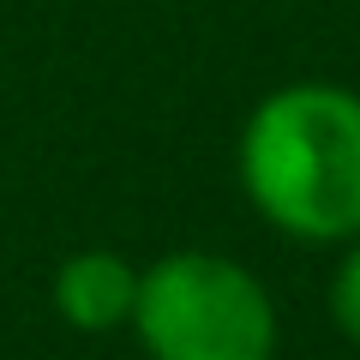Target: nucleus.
<instances>
[{"mask_svg":"<svg viewBox=\"0 0 360 360\" xmlns=\"http://www.w3.org/2000/svg\"><path fill=\"white\" fill-rule=\"evenodd\" d=\"M132 300H139V270L120 252H78L54 276V307L78 330H108L132 319Z\"/></svg>","mask_w":360,"mask_h":360,"instance_id":"7ed1b4c3","label":"nucleus"},{"mask_svg":"<svg viewBox=\"0 0 360 360\" xmlns=\"http://www.w3.org/2000/svg\"><path fill=\"white\" fill-rule=\"evenodd\" d=\"M132 324L150 360H270L276 307L246 264L217 252H168L139 276Z\"/></svg>","mask_w":360,"mask_h":360,"instance_id":"f03ea898","label":"nucleus"},{"mask_svg":"<svg viewBox=\"0 0 360 360\" xmlns=\"http://www.w3.org/2000/svg\"><path fill=\"white\" fill-rule=\"evenodd\" d=\"M246 198L283 234H360V96L342 84L270 90L240 132Z\"/></svg>","mask_w":360,"mask_h":360,"instance_id":"f257e3e1","label":"nucleus"},{"mask_svg":"<svg viewBox=\"0 0 360 360\" xmlns=\"http://www.w3.org/2000/svg\"><path fill=\"white\" fill-rule=\"evenodd\" d=\"M330 312H336V324H342L348 342H360V246L342 258V270H336V283H330Z\"/></svg>","mask_w":360,"mask_h":360,"instance_id":"20e7f679","label":"nucleus"}]
</instances>
